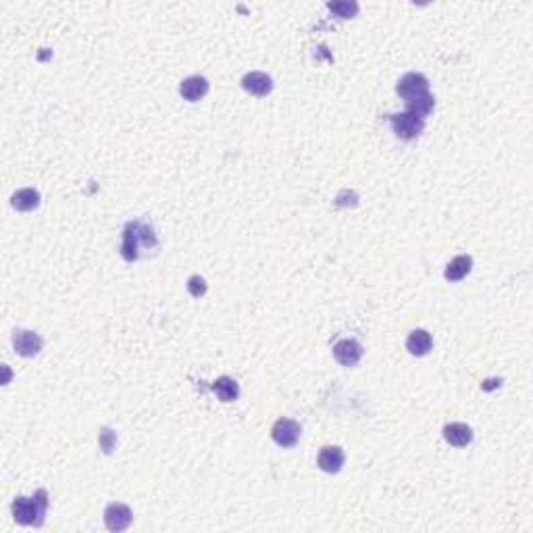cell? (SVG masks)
I'll list each match as a JSON object with an SVG mask.
<instances>
[{
	"label": "cell",
	"instance_id": "obj_1",
	"mask_svg": "<svg viewBox=\"0 0 533 533\" xmlns=\"http://www.w3.org/2000/svg\"><path fill=\"white\" fill-rule=\"evenodd\" d=\"M142 248H156V236L154 229L142 221H129L123 227V240H121V256L129 263L140 259Z\"/></svg>",
	"mask_w": 533,
	"mask_h": 533
},
{
	"label": "cell",
	"instance_id": "obj_2",
	"mask_svg": "<svg viewBox=\"0 0 533 533\" xmlns=\"http://www.w3.org/2000/svg\"><path fill=\"white\" fill-rule=\"evenodd\" d=\"M46 507H48V500H46V492L44 490H38L33 498H25V496H19L13 500V517L19 525H42L44 521V515H46Z\"/></svg>",
	"mask_w": 533,
	"mask_h": 533
},
{
	"label": "cell",
	"instance_id": "obj_3",
	"mask_svg": "<svg viewBox=\"0 0 533 533\" xmlns=\"http://www.w3.org/2000/svg\"><path fill=\"white\" fill-rule=\"evenodd\" d=\"M390 123H392V129L394 133L400 138V140H415L421 136L423 131V119H419L417 115L413 113H396V115H390Z\"/></svg>",
	"mask_w": 533,
	"mask_h": 533
},
{
	"label": "cell",
	"instance_id": "obj_4",
	"mask_svg": "<svg viewBox=\"0 0 533 533\" xmlns=\"http://www.w3.org/2000/svg\"><path fill=\"white\" fill-rule=\"evenodd\" d=\"M300 434H302L300 423H296L292 419H277L273 429H271V436H273L275 444H279L281 448L296 446L298 440H300Z\"/></svg>",
	"mask_w": 533,
	"mask_h": 533
},
{
	"label": "cell",
	"instance_id": "obj_5",
	"mask_svg": "<svg viewBox=\"0 0 533 533\" xmlns=\"http://www.w3.org/2000/svg\"><path fill=\"white\" fill-rule=\"evenodd\" d=\"M131 509L121 502H113L104 511V525L110 532H125L131 525Z\"/></svg>",
	"mask_w": 533,
	"mask_h": 533
},
{
	"label": "cell",
	"instance_id": "obj_6",
	"mask_svg": "<svg viewBox=\"0 0 533 533\" xmlns=\"http://www.w3.org/2000/svg\"><path fill=\"white\" fill-rule=\"evenodd\" d=\"M13 346H15L17 354L25 356V359H31L42 350V338L35 331L17 329L15 336H13Z\"/></svg>",
	"mask_w": 533,
	"mask_h": 533
},
{
	"label": "cell",
	"instance_id": "obj_7",
	"mask_svg": "<svg viewBox=\"0 0 533 533\" xmlns=\"http://www.w3.org/2000/svg\"><path fill=\"white\" fill-rule=\"evenodd\" d=\"M334 356L340 365L344 367H356L359 361L363 359V346L352 340V338H346V340H340L336 346H334Z\"/></svg>",
	"mask_w": 533,
	"mask_h": 533
},
{
	"label": "cell",
	"instance_id": "obj_8",
	"mask_svg": "<svg viewBox=\"0 0 533 533\" xmlns=\"http://www.w3.org/2000/svg\"><path fill=\"white\" fill-rule=\"evenodd\" d=\"M396 90H398L400 96H404L409 100V98L427 94L429 92V81L423 73H407L404 77H400Z\"/></svg>",
	"mask_w": 533,
	"mask_h": 533
},
{
	"label": "cell",
	"instance_id": "obj_9",
	"mask_svg": "<svg viewBox=\"0 0 533 533\" xmlns=\"http://www.w3.org/2000/svg\"><path fill=\"white\" fill-rule=\"evenodd\" d=\"M344 461H346V457H344V450L340 446H325V448H321L319 459H317L319 469L325 471V473H340L342 467H344Z\"/></svg>",
	"mask_w": 533,
	"mask_h": 533
},
{
	"label": "cell",
	"instance_id": "obj_10",
	"mask_svg": "<svg viewBox=\"0 0 533 533\" xmlns=\"http://www.w3.org/2000/svg\"><path fill=\"white\" fill-rule=\"evenodd\" d=\"M242 88L254 96H267L273 90V79L263 71H250L242 79Z\"/></svg>",
	"mask_w": 533,
	"mask_h": 533
},
{
	"label": "cell",
	"instance_id": "obj_11",
	"mask_svg": "<svg viewBox=\"0 0 533 533\" xmlns=\"http://www.w3.org/2000/svg\"><path fill=\"white\" fill-rule=\"evenodd\" d=\"M208 92V79L202 77V75H192V77H186L179 85V94L190 100V102H196L200 100L204 94Z\"/></svg>",
	"mask_w": 533,
	"mask_h": 533
},
{
	"label": "cell",
	"instance_id": "obj_12",
	"mask_svg": "<svg viewBox=\"0 0 533 533\" xmlns=\"http://www.w3.org/2000/svg\"><path fill=\"white\" fill-rule=\"evenodd\" d=\"M444 440L450 444V446H457V448H465L471 444L473 440V429L465 423H450L444 427Z\"/></svg>",
	"mask_w": 533,
	"mask_h": 533
},
{
	"label": "cell",
	"instance_id": "obj_13",
	"mask_svg": "<svg viewBox=\"0 0 533 533\" xmlns=\"http://www.w3.org/2000/svg\"><path fill=\"white\" fill-rule=\"evenodd\" d=\"M471 269H473V259L469 254H461V256H457L448 263V267L444 271V277L448 281H461L471 273Z\"/></svg>",
	"mask_w": 533,
	"mask_h": 533
},
{
	"label": "cell",
	"instance_id": "obj_14",
	"mask_svg": "<svg viewBox=\"0 0 533 533\" xmlns=\"http://www.w3.org/2000/svg\"><path fill=\"white\" fill-rule=\"evenodd\" d=\"M434 346V340L429 336V331L425 329H415L411 331L409 340H407V350L413 354V356H425Z\"/></svg>",
	"mask_w": 533,
	"mask_h": 533
},
{
	"label": "cell",
	"instance_id": "obj_15",
	"mask_svg": "<svg viewBox=\"0 0 533 533\" xmlns=\"http://www.w3.org/2000/svg\"><path fill=\"white\" fill-rule=\"evenodd\" d=\"M10 204H13L17 211H21V213H29V211L38 208V204H40V192L33 190V188H23V190H19V192L13 194Z\"/></svg>",
	"mask_w": 533,
	"mask_h": 533
},
{
	"label": "cell",
	"instance_id": "obj_16",
	"mask_svg": "<svg viewBox=\"0 0 533 533\" xmlns=\"http://www.w3.org/2000/svg\"><path fill=\"white\" fill-rule=\"evenodd\" d=\"M213 392L217 394V398H219L221 402H233V400H238V396H240V386H238L231 377L223 375V377H219V379L213 384Z\"/></svg>",
	"mask_w": 533,
	"mask_h": 533
},
{
	"label": "cell",
	"instance_id": "obj_17",
	"mask_svg": "<svg viewBox=\"0 0 533 533\" xmlns=\"http://www.w3.org/2000/svg\"><path fill=\"white\" fill-rule=\"evenodd\" d=\"M434 106H436V100H434V96L429 92L407 100V113H413L419 119H425L434 110Z\"/></svg>",
	"mask_w": 533,
	"mask_h": 533
},
{
	"label": "cell",
	"instance_id": "obj_18",
	"mask_svg": "<svg viewBox=\"0 0 533 533\" xmlns=\"http://www.w3.org/2000/svg\"><path fill=\"white\" fill-rule=\"evenodd\" d=\"M327 8L340 17V19H350L359 13V4L354 0H336V2H327Z\"/></svg>",
	"mask_w": 533,
	"mask_h": 533
},
{
	"label": "cell",
	"instance_id": "obj_19",
	"mask_svg": "<svg viewBox=\"0 0 533 533\" xmlns=\"http://www.w3.org/2000/svg\"><path fill=\"white\" fill-rule=\"evenodd\" d=\"M98 442H100V448H102L106 454H110V452H113V448H115V444H117V436L113 434V429L104 427V429H100Z\"/></svg>",
	"mask_w": 533,
	"mask_h": 533
},
{
	"label": "cell",
	"instance_id": "obj_20",
	"mask_svg": "<svg viewBox=\"0 0 533 533\" xmlns=\"http://www.w3.org/2000/svg\"><path fill=\"white\" fill-rule=\"evenodd\" d=\"M188 292H190L194 298H200V296L206 292V284H204V279H202L200 275H192V277L188 279Z\"/></svg>",
	"mask_w": 533,
	"mask_h": 533
}]
</instances>
